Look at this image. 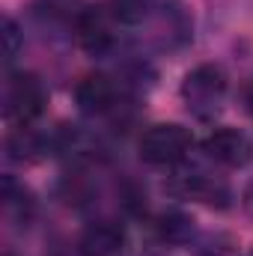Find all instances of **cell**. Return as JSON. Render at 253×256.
<instances>
[{
	"mask_svg": "<svg viewBox=\"0 0 253 256\" xmlns=\"http://www.w3.org/2000/svg\"><path fill=\"white\" fill-rule=\"evenodd\" d=\"M194 146L188 128L176 126V122H161L143 131L140 137V158L152 167H173L179 161H185Z\"/></svg>",
	"mask_w": 253,
	"mask_h": 256,
	"instance_id": "6da1fadb",
	"label": "cell"
},
{
	"mask_svg": "<svg viewBox=\"0 0 253 256\" xmlns=\"http://www.w3.org/2000/svg\"><path fill=\"white\" fill-rule=\"evenodd\" d=\"M182 96L188 102V110H194L200 120H208L212 114L220 110V102L226 96V74L220 66H200L194 68L185 84H182Z\"/></svg>",
	"mask_w": 253,
	"mask_h": 256,
	"instance_id": "7a4b0ae2",
	"label": "cell"
},
{
	"mask_svg": "<svg viewBox=\"0 0 253 256\" xmlns=\"http://www.w3.org/2000/svg\"><path fill=\"white\" fill-rule=\"evenodd\" d=\"M48 104V92L36 74H12L6 84V116L18 126H30L36 116H42Z\"/></svg>",
	"mask_w": 253,
	"mask_h": 256,
	"instance_id": "3957f363",
	"label": "cell"
},
{
	"mask_svg": "<svg viewBox=\"0 0 253 256\" xmlns=\"http://www.w3.org/2000/svg\"><path fill=\"white\" fill-rule=\"evenodd\" d=\"M114 9L98 3V6H84L80 15L74 18V39L78 45L92 54V57H102L110 45H114Z\"/></svg>",
	"mask_w": 253,
	"mask_h": 256,
	"instance_id": "277c9868",
	"label": "cell"
},
{
	"mask_svg": "<svg viewBox=\"0 0 253 256\" xmlns=\"http://www.w3.org/2000/svg\"><path fill=\"white\" fill-rule=\"evenodd\" d=\"M202 149H206V155L212 161H218L224 167H248L253 158L250 140L242 131H236V128H218V131H212L206 137Z\"/></svg>",
	"mask_w": 253,
	"mask_h": 256,
	"instance_id": "5b68a950",
	"label": "cell"
},
{
	"mask_svg": "<svg viewBox=\"0 0 253 256\" xmlns=\"http://www.w3.org/2000/svg\"><path fill=\"white\" fill-rule=\"evenodd\" d=\"M74 98H78V108L90 116L96 114H104L114 108V98H116V86L110 84L108 74H86L78 90H74Z\"/></svg>",
	"mask_w": 253,
	"mask_h": 256,
	"instance_id": "8992f818",
	"label": "cell"
},
{
	"mask_svg": "<svg viewBox=\"0 0 253 256\" xmlns=\"http://www.w3.org/2000/svg\"><path fill=\"white\" fill-rule=\"evenodd\" d=\"M122 244V232L110 224H96L80 236V254L84 256H114Z\"/></svg>",
	"mask_w": 253,
	"mask_h": 256,
	"instance_id": "52a82bcc",
	"label": "cell"
},
{
	"mask_svg": "<svg viewBox=\"0 0 253 256\" xmlns=\"http://www.w3.org/2000/svg\"><path fill=\"white\" fill-rule=\"evenodd\" d=\"M190 232H194V226H190V220L185 214H179V212H170V214H164L161 218V238L164 242H173V244H179V242H185Z\"/></svg>",
	"mask_w": 253,
	"mask_h": 256,
	"instance_id": "ba28073f",
	"label": "cell"
},
{
	"mask_svg": "<svg viewBox=\"0 0 253 256\" xmlns=\"http://www.w3.org/2000/svg\"><path fill=\"white\" fill-rule=\"evenodd\" d=\"M110 9H114L116 21L137 24V21H143V18L149 15V9H152V0H114V3H110Z\"/></svg>",
	"mask_w": 253,
	"mask_h": 256,
	"instance_id": "9c48e42d",
	"label": "cell"
},
{
	"mask_svg": "<svg viewBox=\"0 0 253 256\" xmlns=\"http://www.w3.org/2000/svg\"><path fill=\"white\" fill-rule=\"evenodd\" d=\"M3 42H6V63H12L15 60V54H18V27H15V21L6 15L3 18Z\"/></svg>",
	"mask_w": 253,
	"mask_h": 256,
	"instance_id": "30bf717a",
	"label": "cell"
},
{
	"mask_svg": "<svg viewBox=\"0 0 253 256\" xmlns=\"http://www.w3.org/2000/svg\"><path fill=\"white\" fill-rule=\"evenodd\" d=\"M80 0H42V6H51V9H45L51 18H68L72 12L74 15H80V9H74Z\"/></svg>",
	"mask_w": 253,
	"mask_h": 256,
	"instance_id": "8fae6325",
	"label": "cell"
},
{
	"mask_svg": "<svg viewBox=\"0 0 253 256\" xmlns=\"http://www.w3.org/2000/svg\"><path fill=\"white\" fill-rule=\"evenodd\" d=\"M248 104H250V114H253V84L248 86Z\"/></svg>",
	"mask_w": 253,
	"mask_h": 256,
	"instance_id": "7c38bea8",
	"label": "cell"
}]
</instances>
